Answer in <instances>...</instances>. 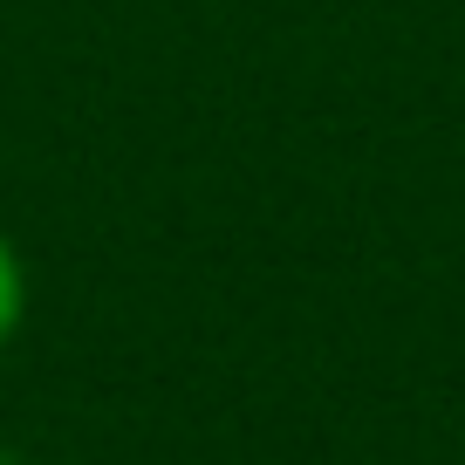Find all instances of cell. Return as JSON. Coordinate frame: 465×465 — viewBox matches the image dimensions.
Returning a JSON list of instances; mask_svg holds the SVG:
<instances>
[{"mask_svg": "<svg viewBox=\"0 0 465 465\" xmlns=\"http://www.w3.org/2000/svg\"><path fill=\"white\" fill-rule=\"evenodd\" d=\"M21 322H28V267H21V253L0 240V349L21 335Z\"/></svg>", "mask_w": 465, "mask_h": 465, "instance_id": "6da1fadb", "label": "cell"}, {"mask_svg": "<svg viewBox=\"0 0 465 465\" xmlns=\"http://www.w3.org/2000/svg\"><path fill=\"white\" fill-rule=\"evenodd\" d=\"M0 465H35L28 451H15V445H0Z\"/></svg>", "mask_w": 465, "mask_h": 465, "instance_id": "7a4b0ae2", "label": "cell"}]
</instances>
